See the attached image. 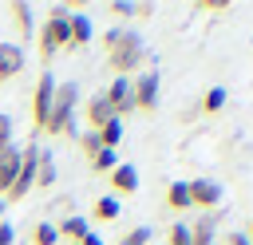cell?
Listing matches in <instances>:
<instances>
[{
  "mask_svg": "<svg viewBox=\"0 0 253 245\" xmlns=\"http://www.w3.org/2000/svg\"><path fill=\"white\" fill-rule=\"evenodd\" d=\"M103 47H107V67L115 71V79H130L142 63H146V47L134 32L126 28H111L103 36Z\"/></svg>",
  "mask_w": 253,
  "mask_h": 245,
  "instance_id": "obj_1",
  "label": "cell"
},
{
  "mask_svg": "<svg viewBox=\"0 0 253 245\" xmlns=\"http://www.w3.org/2000/svg\"><path fill=\"white\" fill-rule=\"evenodd\" d=\"M75 103H79V83L55 87V103H51V115L43 122V134H51V138H75Z\"/></svg>",
  "mask_w": 253,
  "mask_h": 245,
  "instance_id": "obj_2",
  "label": "cell"
},
{
  "mask_svg": "<svg viewBox=\"0 0 253 245\" xmlns=\"http://www.w3.org/2000/svg\"><path fill=\"white\" fill-rule=\"evenodd\" d=\"M67 12H63V4H55L51 12H47V20H43V32H40V59L47 63L51 55H59V51H71V28H67Z\"/></svg>",
  "mask_w": 253,
  "mask_h": 245,
  "instance_id": "obj_3",
  "label": "cell"
},
{
  "mask_svg": "<svg viewBox=\"0 0 253 245\" xmlns=\"http://www.w3.org/2000/svg\"><path fill=\"white\" fill-rule=\"evenodd\" d=\"M36 158H40V146L28 142V146L20 150V174H16L12 190L4 194V202H24V198H28V190L36 186Z\"/></svg>",
  "mask_w": 253,
  "mask_h": 245,
  "instance_id": "obj_4",
  "label": "cell"
},
{
  "mask_svg": "<svg viewBox=\"0 0 253 245\" xmlns=\"http://www.w3.org/2000/svg\"><path fill=\"white\" fill-rule=\"evenodd\" d=\"M55 79H51V71H43L40 79H36V91H32V126L43 134V122H47V115H51V103H55Z\"/></svg>",
  "mask_w": 253,
  "mask_h": 245,
  "instance_id": "obj_5",
  "label": "cell"
},
{
  "mask_svg": "<svg viewBox=\"0 0 253 245\" xmlns=\"http://www.w3.org/2000/svg\"><path fill=\"white\" fill-rule=\"evenodd\" d=\"M130 87H134V111L150 115L158 107V71H146V75L130 79Z\"/></svg>",
  "mask_w": 253,
  "mask_h": 245,
  "instance_id": "obj_6",
  "label": "cell"
},
{
  "mask_svg": "<svg viewBox=\"0 0 253 245\" xmlns=\"http://www.w3.org/2000/svg\"><path fill=\"white\" fill-rule=\"evenodd\" d=\"M103 95H107V103H111V115H115V119L134 115V87H130V79H115Z\"/></svg>",
  "mask_w": 253,
  "mask_h": 245,
  "instance_id": "obj_7",
  "label": "cell"
},
{
  "mask_svg": "<svg viewBox=\"0 0 253 245\" xmlns=\"http://www.w3.org/2000/svg\"><path fill=\"white\" fill-rule=\"evenodd\" d=\"M186 190H190V209H213L221 202V186L210 178H194L186 182Z\"/></svg>",
  "mask_w": 253,
  "mask_h": 245,
  "instance_id": "obj_8",
  "label": "cell"
},
{
  "mask_svg": "<svg viewBox=\"0 0 253 245\" xmlns=\"http://www.w3.org/2000/svg\"><path fill=\"white\" fill-rule=\"evenodd\" d=\"M24 71V47L20 43H0V83L16 79Z\"/></svg>",
  "mask_w": 253,
  "mask_h": 245,
  "instance_id": "obj_9",
  "label": "cell"
},
{
  "mask_svg": "<svg viewBox=\"0 0 253 245\" xmlns=\"http://www.w3.org/2000/svg\"><path fill=\"white\" fill-rule=\"evenodd\" d=\"M111 190H115V194H126V198H130V194L138 190V170H134L130 162H119V166L111 170Z\"/></svg>",
  "mask_w": 253,
  "mask_h": 245,
  "instance_id": "obj_10",
  "label": "cell"
},
{
  "mask_svg": "<svg viewBox=\"0 0 253 245\" xmlns=\"http://www.w3.org/2000/svg\"><path fill=\"white\" fill-rule=\"evenodd\" d=\"M16 174H20V146H8V150L0 154V198L12 190Z\"/></svg>",
  "mask_w": 253,
  "mask_h": 245,
  "instance_id": "obj_11",
  "label": "cell"
},
{
  "mask_svg": "<svg viewBox=\"0 0 253 245\" xmlns=\"http://www.w3.org/2000/svg\"><path fill=\"white\" fill-rule=\"evenodd\" d=\"M55 233H59V241H67V245H79V241L91 233V225H87V217H63V221L55 225Z\"/></svg>",
  "mask_w": 253,
  "mask_h": 245,
  "instance_id": "obj_12",
  "label": "cell"
},
{
  "mask_svg": "<svg viewBox=\"0 0 253 245\" xmlns=\"http://www.w3.org/2000/svg\"><path fill=\"white\" fill-rule=\"evenodd\" d=\"M8 16H12V28H16V36H20V40H28V36H32V4H24V0H12V4H8Z\"/></svg>",
  "mask_w": 253,
  "mask_h": 245,
  "instance_id": "obj_13",
  "label": "cell"
},
{
  "mask_svg": "<svg viewBox=\"0 0 253 245\" xmlns=\"http://www.w3.org/2000/svg\"><path fill=\"white\" fill-rule=\"evenodd\" d=\"M115 115H111V103H107V95L99 91V95H91L87 99V122H91V130H99L103 122H111Z\"/></svg>",
  "mask_w": 253,
  "mask_h": 245,
  "instance_id": "obj_14",
  "label": "cell"
},
{
  "mask_svg": "<svg viewBox=\"0 0 253 245\" xmlns=\"http://www.w3.org/2000/svg\"><path fill=\"white\" fill-rule=\"evenodd\" d=\"M36 186L40 190H51L55 186V154L40 146V158H36Z\"/></svg>",
  "mask_w": 253,
  "mask_h": 245,
  "instance_id": "obj_15",
  "label": "cell"
},
{
  "mask_svg": "<svg viewBox=\"0 0 253 245\" xmlns=\"http://www.w3.org/2000/svg\"><path fill=\"white\" fill-rule=\"evenodd\" d=\"M67 28H71V51H75V47H87V43H91V36H95V28H91V20H87L83 12H79V16H71V20H67Z\"/></svg>",
  "mask_w": 253,
  "mask_h": 245,
  "instance_id": "obj_16",
  "label": "cell"
},
{
  "mask_svg": "<svg viewBox=\"0 0 253 245\" xmlns=\"http://www.w3.org/2000/svg\"><path fill=\"white\" fill-rule=\"evenodd\" d=\"M95 138H99V146H103V150H115V146L123 142V119H111V122H103V126L95 130Z\"/></svg>",
  "mask_w": 253,
  "mask_h": 245,
  "instance_id": "obj_17",
  "label": "cell"
},
{
  "mask_svg": "<svg viewBox=\"0 0 253 245\" xmlns=\"http://www.w3.org/2000/svg\"><path fill=\"white\" fill-rule=\"evenodd\" d=\"M166 205H170L174 213L190 209V190H186V182H170V186H166Z\"/></svg>",
  "mask_w": 253,
  "mask_h": 245,
  "instance_id": "obj_18",
  "label": "cell"
},
{
  "mask_svg": "<svg viewBox=\"0 0 253 245\" xmlns=\"http://www.w3.org/2000/svg\"><path fill=\"white\" fill-rule=\"evenodd\" d=\"M32 245H59V233H55V225H51V221H40V225L32 229Z\"/></svg>",
  "mask_w": 253,
  "mask_h": 245,
  "instance_id": "obj_19",
  "label": "cell"
},
{
  "mask_svg": "<svg viewBox=\"0 0 253 245\" xmlns=\"http://www.w3.org/2000/svg\"><path fill=\"white\" fill-rule=\"evenodd\" d=\"M221 107H225V87H210L206 99H202V111H206V115H217Z\"/></svg>",
  "mask_w": 253,
  "mask_h": 245,
  "instance_id": "obj_20",
  "label": "cell"
},
{
  "mask_svg": "<svg viewBox=\"0 0 253 245\" xmlns=\"http://www.w3.org/2000/svg\"><path fill=\"white\" fill-rule=\"evenodd\" d=\"M119 217V198H99L95 202V221H115Z\"/></svg>",
  "mask_w": 253,
  "mask_h": 245,
  "instance_id": "obj_21",
  "label": "cell"
},
{
  "mask_svg": "<svg viewBox=\"0 0 253 245\" xmlns=\"http://www.w3.org/2000/svg\"><path fill=\"white\" fill-rule=\"evenodd\" d=\"M91 166H95L99 174H111V170L119 166V158H115V150H99V154L91 158Z\"/></svg>",
  "mask_w": 253,
  "mask_h": 245,
  "instance_id": "obj_22",
  "label": "cell"
},
{
  "mask_svg": "<svg viewBox=\"0 0 253 245\" xmlns=\"http://www.w3.org/2000/svg\"><path fill=\"white\" fill-rule=\"evenodd\" d=\"M146 241H150V229L146 225H134V229H126L119 237V245H146Z\"/></svg>",
  "mask_w": 253,
  "mask_h": 245,
  "instance_id": "obj_23",
  "label": "cell"
},
{
  "mask_svg": "<svg viewBox=\"0 0 253 245\" xmlns=\"http://www.w3.org/2000/svg\"><path fill=\"white\" fill-rule=\"evenodd\" d=\"M166 245H190V225L186 221H174L170 233H166Z\"/></svg>",
  "mask_w": 253,
  "mask_h": 245,
  "instance_id": "obj_24",
  "label": "cell"
},
{
  "mask_svg": "<svg viewBox=\"0 0 253 245\" xmlns=\"http://www.w3.org/2000/svg\"><path fill=\"white\" fill-rule=\"evenodd\" d=\"M75 138H79V150L87 154V162H91V158L103 150V146H99V138H95V130H87V134H75Z\"/></svg>",
  "mask_w": 253,
  "mask_h": 245,
  "instance_id": "obj_25",
  "label": "cell"
},
{
  "mask_svg": "<svg viewBox=\"0 0 253 245\" xmlns=\"http://www.w3.org/2000/svg\"><path fill=\"white\" fill-rule=\"evenodd\" d=\"M107 12H111L115 20H130V16H134V4H130V0H111Z\"/></svg>",
  "mask_w": 253,
  "mask_h": 245,
  "instance_id": "obj_26",
  "label": "cell"
},
{
  "mask_svg": "<svg viewBox=\"0 0 253 245\" xmlns=\"http://www.w3.org/2000/svg\"><path fill=\"white\" fill-rule=\"evenodd\" d=\"M194 8L198 12H210V16H221V12H229V0H198Z\"/></svg>",
  "mask_w": 253,
  "mask_h": 245,
  "instance_id": "obj_27",
  "label": "cell"
},
{
  "mask_svg": "<svg viewBox=\"0 0 253 245\" xmlns=\"http://www.w3.org/2000/svg\"><path fill=\"white\" fill-rule=\"evenodd\" d=\"M12 130H16V126H12V119H8V115H0V154L12 146Z\"/></svg>",
  "mask_w": 253,
  "mask_h": 245,
  "instance_id": "obj_28",
  "label": "cell"
},
{
  "mask_svg": "<svg viewBox=\"0 0 253 245\" xmlns=\"http://www.w3.org/2000/svg\"><path fill=\"white\" fill-rule=\"evenodd\" d=\"M150 16H154V4L142 0V4H134V16H130V20H150Z\"/></svg>",
  "mask_w": 253,
  "mask_h": 245,
  "instance_id": "obj_29",
  "label": "cell"
},
{
  "mask_svg": "<svg viewBox=\"0 0 253 245\" xmlns=\"http://www.w3.org/2000/svg\"><path fill=\"white\" fill-rule=\"evenodd\" d=\"M0 245H16V229L8 221H0Z\"/></svg>",
  "mask_w": 253,
  "mask_h": 245,
  "instance_id": "obj_30",
  "label": "cell"
},
{
  "mask_svg": "<svg viewBox=\"0 0 253 245\" xmlns=\"http://www.w3.org/2000/svg\"><path fill=\"white\" fill-rule=\"evenodd\" d=\"M225 245H249V241H245L241 233H229V237H225Z\"/></svg>",
  "mask_w": 253,
  "mask_h": 245,
  "instance_id": "obj_31",
  "label": "cell"
},
{
  "mask_svg": "<svg viewBox=\"0 0 253 245\" xmlns=\"http://www.w3.org/2000/svg\"><path fill=\"white\" fill-rule=\"evenodd\" d=\"M241 237H245V241H249V245H253V217H249V221H245V233H241Z\"/></svg>",
  "mask_w": 253,
  "mask_h": 245,
  "instance_id": "obj_32",
  "label": "cell"
},
{
  "mask_svg": "<svg viewBox=\"0 0 253 245\" xmlns=\"http://www.w3.org/2000/svg\"><path fill=\"white\" fill-rule=\"evenodd\" d=\"M79 245H103V241H99V237H95V233H87V237H83V241H79Z\"/></svg>",
  "mask_w": 253,
  "mask_h": 245,
  "instance_id": "obj_33",
  "label": "cell"
},
{
  "mask_svg": "<svg viewBox=\"0 0 253 245\" xmlns=\"http://www.w3.org/2000/svg\"><path fill=\"white\" fill-rule=\"evenodd\" d=\"M0 221H4V202H0Z\"/></svg>",
  "mask_w": 253,
  "mask_h": 245,
  "instance_id": "obj_34",
  "label": "cell"
}]
</instances>
